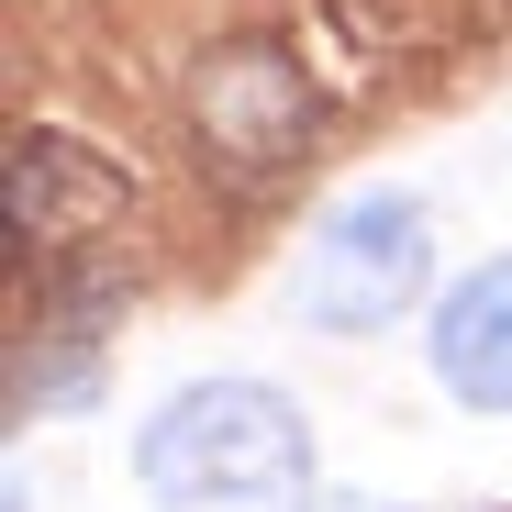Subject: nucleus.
I'll return each instance as SVG.
<instances>
[{
  "label": "nucleus",
  "mask_w": 512,
  "mask_h": 512,
  "mask_svg": "<svg viewBox=\"0 0 512 512\" xmlns=\"http://www.w3.org/2000/svg\"><path fill=\"white\" fill-rule=\"evenodd\" d=\"M134 479L156 512H301L312 501V423L268 379H190L145 412Z\"/></svg>",
  "instance_id": "f257e3e1"
},
{
  "label": "nucleus",
  "mask_w": 512,
  "mask_h": 512,
  "mask_svg": "<svg viewBox=\"0 0 512 512\" xmlns=\"http://www.w3.org/2000/svg\"><path fill=\"white\" fill-rule=\"evenodd\" d=\"M423 279H435L423 201H401V190H357V201H334V212L312 223L290 301H301V323H323V334H379L390 312L423 301Z\"/></svg>",
  "instance_id": "f03ea898"
},
{
  "label": "nucleus",
  "mask_w": 512,
  "mask_h": 512,
  "mask_svg": "<svg viewBox=\"0 0 512 512\" xmlns=\"http://www.w3.org/2000/svg\"><path fill=\"white\" fill-rule=\"evenodd\" d=\"M190 145L223 179H279V167L312 145V78L279 45H223L190 67Z\"/></svg>",
  "instance_id": "7ed1b4c3"
},
{
  "label": "nucleus",
  "mask_w": 512,
  "mask_h": 512,
  "mask_svg": "<svg viewBox=\"0 0 512 512\" xmlns=\"http://www.w3.org/2000/svg\"><path fill=\"white\" fill-rule=\"evenodd\" d=\"M123 212V167L78 134H12V245H78Z\"/></svg>",
  "instance_id": "20e7f679"
},
{
  "label": "nucleus",
  "mask_w": 512,
  "mask_h": 512,
  "mask_svg": "<svg viewBox=\"0 0 512 512\" xmlns=\"http://www.w3.org/2000/svg\"><path fill=\"white\" fill-rule=\"evenodd\" d=\"M435 379L446 401L468 412H512V256H490V268H468L446 301H435Z\"/></svg>",
  "instance_id": "39448f33"
},
{
  "label": "nucleus",
  "mask_w": 512,
  "mask_h": 512,
  "mask_svg": "<svg viewBox=\"0 0 512 512\" xmlns=\"http://www.w3.org/2000/svg\"><path fill=\"white\" fill-rule=\"evenodd\" d=\"M301 512H390V501H368V490H323V501H301Z\"/></svg>",
  "instance_id": "423d86ee"
}]
</instances>
